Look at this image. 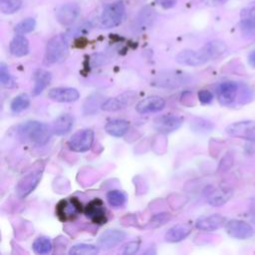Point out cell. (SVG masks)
Instances as JSON below:
<instances>
[{"label":"cell","instance_id":"cell-25","mask_svg":"<svg viewBox=\"0 0 255 255\" xmlns=\"http://www.w3.org/2000/svg\"><path fill=\"white\" fill-rule=\"evenodd\" d=\"M209 60L217 59L227 52L226 44L221 40H212L202 47Z\"/></svg>","mask_w":255,"mask_h":255},{"label":"cell","instance_id":"cell-7","mask_svg":"<svg viewBox=\"0 0 255 255\" xmlns=\"http://www.w3.org/2000/svg\"><path fill=\"white\" fill-rule=\"evenodd\" d=\"M184 119L175 114H163L156 117L152 123L154 129L161 133H169L180 128Z\"/></svg>","mask_w":255,"mask_h":255},{"label":"cell","instance_id":"cell-27","mask_svg":"<svg viewBox=\"0 0 255 255\" xmlns=\"http://www.w3.org/2000/svg\"><path fill=\"white\" fill-rule=\"evenodd\" d=\"M107 200L112 207L119 208L126 204L128 200V196L123 190L113 189L107 193Z\"/></svg>","mask_w":255,"mask_h":255},{"label":"cell","instance_id":"cell-39","mask_svg":"<svg viewBox=\"0 0 255 255\" xmlns=\"http://www.w3.org/2000/svg\"><path fill=\"white\" fill-rule=\"evenodd\" d=\"M198 100L202 105H208L213 100V95L208 90H200L197 94Z\"/></svg>","mask_w":255,"mask_h":255},{"label":"cell","instance_id":"cell-11","mask_svg":"<svg viewBox=\"0 0 255 255\" xmlns=\"http://www.w3.org/2000/svg\"><path fill=\"white\" fill-rule=\"evenodd\" d=\"M225 230L229 236L236 239H247L254 234L252 226L249 223L239 219L227 221L225 224Z\"/></svg>","mask_w":255,"mask_h":255},{"label":"cell","instance_id":"cell-29","mask_svg":"<svg viewBox=\"0 0 255 255\" xmlns=\"http://www.w3.org/2000/svg\"><path fill=\"white\" fill-rule=\"evenodd\" d=\"M30 106V97L25 94H19L18 96H16L10 104V109L12 112L14 113H20L24 110H26L28 107Z\"/></svg>","mask_w":255,"mask_h":255},{"label":"cell","instance_id":"cell-2","mask_svg":"<svg viewBox=\"0 0 255 255\" xmlns=\"http://www.w3.org/2000/svg\"><path fill=\"white\" fill-rule=\"evenodd\" d=\"M68 55L69 43L65 35H56L48 41L45 50V63L47 65L62 63Z\"/></svg>","mask_w":255,"mask_h":255},{"label":"cell","instance_id":"cell-17","mask_svg":"<svg viewBox=\"0 0 255 255\" xmlns=\"http://www.w3.org/2000/svg\"><path fill=\"white\" fill-rule=\"evenodd\" d=\"M227 220L221 214H211L208 216H201L195 221V227L202 231H214L225 226Z\"/></svg>","mask_w":255,"mask_h":255},{"label":"cell","instance_id":"cell-9","mask_svg":"<svg viewBox=\"0 0 255 255\" xmlns=\"http://www.w3.org/2000/svg\"><path fill=\"white\" fill-rule=\"evenodd\" d=\"M86 216L95 224L103 225L107 222V209L104 201L100 198L92 199L84 209Z\"/></svg>","mask_w":255,"mask_h":255},{"label":"cell","instance_id":"cell-31","mask_svg":"<svg viewBox=\"0 0 255 255\" xmlns=\"http://www.w3.org/2000/svg\"><path fill=\"white\" fill-rule=\"evenodd\" d=\"M158 82V86L161 87H176L180 85L182 81V77L176 76L175 74H167L162 75L159 77V80H156Z\"/></svg>","mask_w":255,"mask_h":255},{"label":"cell","instance_id":"cell-40","mask_svg":"<svg viewBox=\"0 0 255 255\" xmlns=\"http://www.w3.org/2000/svg\"><path fill=\"white\" fill-rule=\"evenodd\" d=\"M240 26L244 31L255 30V18H241Z\"/></svg>","mask_w":255,"mask_h":255},{"label":"cell","instance_id":"cell-36","mask_svg":"<svg viewBox=\"0 0 255 255\" xmlns=\"http://www.w3.org/2000/svg\"><path fill=\"white\" fill-rule=\"evenodd\" d=\"M234 162V155L232 152H227L222 159L219 162L218 165V170L219 171H227L228 169H230V167L233 165Z\"/></svg>","mask_w":255,"mask_h":255},{"label":"cell","instance_id":"cell-26","mask_svg":"<svg viewBox=\"0 0 255 255\" xmlns=\"http://www.w3.org/2000/svg\"><path fill=\"white\" fill-rule=\"evenodd\" d=\"M32 248L36 254L46 255V254H49L52 252L53 245H52L51 240L48 237L40 236L34 240V242L32 244Z\"/></svg>","mask_w":255,"mask_h":255},{"label":"cell","instance_id":"cell-6","mask_svg":"<svg viewBox=\"0 0 255 255\" xmlns=\"http://www.w3.org/2000/svg\"><path fill=\"white\" fill-rule=\"evenodd\" d=\"M81 202L76 197L62 199L56 205V214L61 221H71L82 212Z\"/></svg>","mask_w":255,"mask_h":255},{"label":"cell","instance_id":"cell-45","mask_svg":"<svg viewBox=\"0 0 255 255\" xmlns=\"http://www.w3.org/2000/svg\"><path fill=\"white\" fill-rule=\"evenodd\" d=\"M248 59H249V63H250L253 67H255V50L252 51V52L249 54Z\"/></svg>","mask_w":255,"mask_h":255},{"label":"cell","instance_id":"cell-35","mask_svg":"<svg viewBox=\"0 0 255 255\" xmlns=\"http://www.w3.org/2000/svg\"><path fill=\"white\" fill-rule=\"evenodd\" d=\"M0 83L5 88H11L13 86L12 76L5 63H1L0 65Z\"/></svg>","mask_w":255,"mask_h":255},{"label":"cell","instance_id":"cell-32","mask_svg":"<svg viewBox=\"0 0 255 255\" xmlns=\"http://www.w3.org/2000/svg\"><path fill=\"white\" fill-rule=\"evenodd\" d=\"M103 102L101 101V97L100 96H96V95L91 96L89 99L86 100V102L84 104V112H85V114L88 115V114H95V113H97V111L99 109V106L102 107Z\"/></svg>","mask_w":255,"mask_h":255},{"label":"cell","instance_id":"cell-15","mask_svg":"<svg viewBox=\"0 0 255 255\" xmlns=\"http://www.w3.org/2000/svg\"><path fill=\"white\" fill-rule=\"evenodd\" d=\"M48 97L57 103H74L80 98V93L75 88L58 87L51 89L48 92Z\"/></svg>","mask_w":255,"mask_h":255},{"label":"cell","instance_id":"cell-4","mask_svg":"<svg viewBox=\"0 0 255 255\" xmlns=\"http://www.w3.org/2000/svg\"><path fill=\"white\" fill-rule=\"evenodd\" d=\"M44 170V165H39L23 175L16 185V193L19 198L28 196L39 184Z\"/></svg>","mask_w":255,"mask_h":255},{"label":"cell","instance_id":"cell-10","mask_svg":"<svg viewBox=\"0 0 255 255\" xmlns=\"http://www.w3.org/2000/svg\"><path fill=\"white\" fill-rule=\"evenodd\" d=\"M175 60L178 64H181L184 66H191V67L200 66L209 61L207 55L205 54L202 48L198 51L189 50V49L182 50L176 55Z\"/></svg>","mask_w":255,"mask_h":255},{"label":"cell","instance_id":"cell-14","mask_svg":"<svg viewBox=\"0 0 255 255\" xmlns=\"http://www.w3.org/2000/svg\"><path fill=\"white\" fill-rule=\"evenodd\" d=\"M135 94L132 92H127L121 94L115 98H109L103 102L101 109L107 112H114L128 107L134 100Z\"/></svg>","mask_w":255,"mask_h":255},{"label":"cell","instance_id":"cell-42","mask_svg":"<svg viewBox=\"0 0 255 255\" xmlns=\"http://www.w3.org/2000/svg\"><path fill=\"white\" fill-rule=\"evenodd\" d=\"M241 18H255V2L250 3L247 7L242 9Z\"/></svg>","mask_w":255,"mask_h":255},{"label":"cell","instance_id":"cell-5","mask_svg":"<svg viewBox=\"0 0 255 255\" xmlns=\"http://www.w3.org/2000/svg\"><path fill=\"white\" fill-rule=\"evenodd\" d=\"M95 133L91 128H82L76 131L68 140L70 150L75 152L88 151L94 143Z\"/></svg>","mask_w":255,"mask_h":255},{"label":"cell","instance_id":"cell-30","mask_svg":"<svg viewBox=\"0 0 255 255\" xmlns=\"http://www.w3.org/2000/svg\"><path fill=\"white\" fill-rule=\"evenodd\" d=\"M171 219V214L167 212H160L156 213L151 216L149 221L147 222V228H158L165 223H167Z\"/></svg>","mask_w":255,"mask_h":255},{"label":"cell","instance_id":"cell-37","mask_svg":"<svg viewBox=\"0 0 255 255\" xmlns=\"http://www.w3.org/2000/svg\"><path fill=\"white\" fill-rule=\"evenodd\" d=\"M193 128L201 131V130H210L213 128V125L209 122V121H206V120H203V119H196V121H194V124H193Z\"/></svg>","mask_w":255,"mask_h":255},{"label":"cell","instance_id":"cell-12","mask_svg":"<svg viewBox=\"0 0 255 255\" xmlns=\"http://www.w3.org/2000/svg\"><path fill=\"white\" fill-rule=\"evenodd\" d=\"M238 90V84L233 81H225L220 83L216 87V95L219 103L224 106L233 104L237 97Z\"/></svg>","mask_w":255,"mask_h":255},{"label":"cell","instance_id":"cell-18","mask_svg":"<svg viewBox=\"0 0 255 255\" xmlns=\"http://www.w3.org/2000/svg\"><path fill=\"white\" fill-rule=\"evenodd\" d=\"M80 7L76 3H66L57 10L56 18L64 26L71 25L79 16Z\"/></svg>","mask_w":255,"mask_h":255},{"label":"cell","instance_id":"cell-34","mask_svg":"<svg viewBox=\"0 0 255 255\" xmlns=\"http://www.w3.org/2000/svg\"><path fill=\"white\" fill-rule=\"evenodd\" d=\"M36 27V21L34 18H26L22 21H20L15 26V32L17 34H27L32 32Z\"/></svg>","mask_w":255,"mask_h":255},{"label":"cell","instance_id":"cell-21","mask_svg":"<svg viewBox=\"0 0 255 255\" xmlns=\"http://www.w3.org/2000/svg\"><path fill=\"white\" fill-rule=\"evenodd\" d=\"M233 195V189L230 187H219L211 190L207 195V202L212 206H221L225 204Z\"/></svg>","mask_w":255,"mask_h":255},{"label":"cell","instance_id":"cell-41","mask_svg":"<svg viewBox=\"0 0 255 255\" xmlns=\"http://www.w3.org/2000/svg\"><path fill=\"white\" fill-rule=\"evenodd\" d=\"M252 92H251V89L249 87H246V86H243L242 87V90H241V96H240V103L241 104H245V103H248L252 100Z\"/></svg>","mask_w":255,"mask_h":255},{"label":"cell","instance_id":"cell-38","mask_svg":"<svg viewBox=\"0 0 255 255\" xmlns=\"http://www.w3.org/2000/svg\"><path fill=\"white\" fill-rule=\"evenodd\" d=\"M139 249V241H130L125 245L123 254L125 255H132L136 253Z\"/></svg>","mask_w":255,"mask_h":255},{"label":"cell","instance_id":"cell-13","mask_svg":"<svg viewBox=\"0 0 255 255\" xmlns=\"http://www.w3.org/2000/svg\"><path fill=\"white\" fill-rule=\"evenodd\" d=\"M126 238V233L120 229H107L98 238L100 249L110 250L120 244Z\"/></svg>","mask_w":255,"mask_h":255},{"label":"cell","instance_id":"cell-3","mask_svg":"<svg viewBox=\"0 0 255 255\" xmlns=\"http://www.w3.org/2000/svg\"><path fill=\"white\" fill-rule=\"evenodd\" d=\"M125 11L126 7L122 0L108 4L103 10L100 18L101 26L105 29L117 27L123 21Z\"/></svg>","mask_w":255,"mask_h":255},{"label":"cell","instance_id":"cell-8","mask_svg":"<svg viewBox=\"0 0 255 255\" xmlns=\"http://www.w3.org/2000/svg\"><path fill=\"white\" fill-rule=\"evenodd\" d=\"M225 131L233 137L244 138L247 140H255V122L241 121L229 125Z\"/></svg>","mask_w":255,"mask_h":255},{"label":"cell","instance_id":"cell-16","mask_svg":"<svg viewBox=\"0 0 255 255\" xmlns=\"http://www.w3.org/2000/svg\"><path fill=\"white\" fill-rule=\"evenodd\" d=\"M164 107H165V101L161 97L148 96L140 100L136 104L135 111L138 114L145 115V114L160 112L161 110H163Z\"/></svg>","mask_w":255,"mask_h":255},{"label":"cell","instance_id":"cell-20","mask_svg":"<svg viewBox=\"0 0 255 255\" xmlns=\"http://www.w3.org/2000/svg\"><path fill=\"white\" fill-rule=\"evenodd\" d=\"M191 231V226L187 223H178L170 227L164 234V239L167 242L175 243L185 239Z\"/></svg>","mask_w":255,"mask_h":255},{"label":"cell","instance_id":"cell-23","mask_svg":"<svg viewBox=\"0 0 255 255\" xmlns=\"http://www.w3.org/2000/svg\"><path fill=\"white\" fill-rule=\"evenodd\" d=\"M129 128V123L123 119H114L109 121L105 126L107 133L114 137H122Z\"/></svg>","mask_w":255,"mask_h":255},{"label":"cell","instance_id":"cell-33","mask_svg":"<svg viewBox=\"0 0 255 255\" xmlns=\"http://www.w3.org/2000/svg\"><path fill=\"white\" fill-rule=\"evenodd\" d=\"M22 0H0V10L4 14H13L20 9Z\"/></svg>","mask_w":255,"mask_h":255},{"label":"cell","instance_id":"cell-43","mask_svg":"<svg viewBox=\"0 0 255 255\" xmlns=\"http://www.w3.org/2000/svg\"><path fill=\"white\" fill-rule=\"evenodd\" d=\"M228 0H204L205 5L207 6H220L226 3Z\"/></svg>","mask_w":255,"mask_h":255},{"label":"cell","instance_id":"cell-1","mask_svg":"<svg viewBox=\"0 0 255 255\" xmlns=\"http://www.w3.org/2000/svg\"><path fill=\"white\" fill-rule=\"evenodd\" d=\"M19 136L26 142L36 146L46 145L53 133L51 126L39 121H27L18 127Z\"/></svg>","mask_w":255,"mask_h":255},{"label":"cell","instance_id":"cell-44","mask_svg":"<svg viewBox=\"0 0 255 255\" xmlns=\"http://www.w3.org/2000/svg\"><path fill=\"white\" fill-rule=\"evenodd\" d=\"M156 2H158L161 6L167 8V7H171L174 5V0H155Z\"/></svg>","mask_w":255,"mask_h":255},{"label":"cell","instance_id":"cell-28","mask_svg":"<svg viewBox=\"0 0 255 255\" xmlns=\"http://www.w3.org/2000/svg\"><path fill=\"white\" fill-rule=\"evenodd\" d=\"M100 251L99 246L93 244H86V243H79L73 245L70 250V255H96Z\"/></svg>","mask_w":255,"mask_h":255},{"label":"cell","instance_id":"cell-19","mask_svg":"<svg viewBox=\"0 0 255 255\" xmlns=\"http://www.w3.org/2000/svg\"><path fill=\"white\" fill-rule=\"evenodd\" d=\"M75 118L69 113H65L57 117L51 125L52 131L56 135H65L71 131L74 126Z\"/></svg>","mask_w":255,"mask_h":255},{"label":"cell","instance_id":"cell-22","mask_svg":"<svg viewBox=\"0 0 255 255\" xmlns=\"http://www.w3.org/2000/svg\"><path fill=\"white\" fill-rule=\"evenodd\" d=\"M52 75L50 72L42 69L36 70L34 73V87L32 90V96L36 97L43 93V91L50 85Z\"/></svg>","mask_w":255,"mask_h":255},{"label":"cell","instance_id":"cell-24","mask_svg":"<svg viewBox=\"0 0 255 255\" xmlns=\"http://www.w3.org/2000/svg\"><path fill=\"white\" fill-rule=\"evenodd\" d=\"M10 53L15 57H24L29 53V41L22 34L16 35L9 45Z\"/></svg>","mask_w":255,"mask_h":255}]
</instances>
